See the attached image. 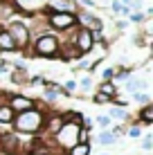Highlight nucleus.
Here are the masks:
<instances>
[{
  "label": "nucleus",
  "instance_id": "nucleus-1",
  "mask_svg": "<svg viewBox=\"0 0 153 155\" xmlns=\"http://www.w3.org/2000/svg\"><path fill=\"white\" fill-rule=\"evenodd\" d=\"M43 121H45V115L41 113L38 108H29L25 113H18L14 117L12 126L16 133H25V135H36V133L43 128Z\"/></svg>",
  "mask_w": 153,
  "mask_h": 155
},
{
  "label": "nucleus",
  "instance_id": "nucleus-2",
  "mask_svg": "<svg viewBox=\"0 0 153 155\" xmlns=\"http://www.w3.org/2000/svg\"><path fill=\"white\" fill-rule=\"evenodd\" d=\"M79 130H81V124H79V121H63L59 133L54 135L56 148L63 151V153H68L72 146H77L79 144Z\"/></svg>",
  "mask_w": 153,
  "mask_h": 155
},
{
  "label": "nucleus",
  "instance_id": "nucleus-3",
  "mask_svg": "<svg viewBox=\"0 0 153 155\" xmlns=\"http://www.w3.org/2000/svg\"><path fill=\"white\" fill-rule=\"evenodd\" d=\"M59 47H61V43L54 34H41L34 43V56L54 58V56H59Z\"/></svg>",
  "mask_w": 153,
  "mask_h": 155
},
{
  "label": "nucleus",
  "instance_id": "nucleus-4",
  "mask_svg": "<svg viewBox=\"0 0 153 155\" xmlns=\"http://www.w3.org/2000/svg\"><path fill=\"white\" fill-rule=\"evenodd\" d=\"M5 29H7V34L14 38L16 50H27V45H29V27H27V25L14 20V23H9Z\"/></svg>",
  "mask_w": 153,
  "mask_h": 155
},
{
  "label": "nucleus",
  "instance_id": "nucleus-5",
  "mask_svg": "<svg viewBox=\"0 0 153 155\" xmlns=\"http://www.w3.org/2000/svg\"><path fill=\"white\" fill-rule=\"evenodd\" d=\"M47 25H50L52 29H59V31L75 29L77 16L75 14H68V12H50V16H47Z\"/></svg>",
  "mask_w": 153,
  "mask_h": 155
},
{
  "label": "nucleus",
  "instance_id": "nucleus-6",
  "mask_svg": "<svg viewBox=\"0 0 153 155\" xmlns=\"http://www.w3.org/2000/svg\"><path fill=\"white\" fill-rule=\"evenodd\" d=\"M75 47L81 54H88V52H92V47H95V38H92V31L90 29H83V27H79L75 31Z\"/></svg>",
  "mask_w": 153,
  "mask_h": 155
},
{
  "label": "nucleus",
  "instance_id": "nucleus-7",
  "mask_svg": "<svg viewBox=\"0 0 153 155\" xmlns=\"http://www.w3.org/2000/svg\"><path fill=\"white\" fill-rule=\"evenodd\" d=\"M7 106L14 110V115L25 113V110H29V108H36L34 99L25 97V94H12V97H7Z\"/></svg>",
  "mask_w": 153,
  "mask_h": 155
},
{
  "label": "nucleus",
  "instance_id": "nucleus-8",
  "mask_svg": "<svg viewBox=\"0 0 153 155\" xmlns=\"http://www.w3.org/2000/svg\"><path fill=\"white\" fill-rule=\"evenodd\" d=\"M20 142H18V135L16 133H5L0 135V151L5 155H18L20 151Z\"/></svg>",
  "mask_w": 153,
  "mask_h": 155
},
{
  "label": "nucleus",
  "instance_id": "nucleus-9",
  "mask_svg": "<svg viewBox=\"0 0 153 155\" xmlns=\"http://www.w3.org/2000/svg\"><path fill=\"white\" fill-rule=\"evenodd\" d=\"M43 126H45V133H47V135L54 137L56 133H59V128L63 126V115H59V113L47 115V117H45V121H43Z\"/></svg>",
  "mask_w": 153,
  "mask_h": 155
},
{
  "label": "nucleus",
  "instance_id": "nucleus-10",
  "mask_svg": "<svg viewBox=\"0 0 153 155\" xmlns=\"http://www.w3.org/2000/svg\"><path fill=\"white\" fill-rule=\"evenodd\" d=\"M59 56L63 61H72V58H81V52L75 47V43H68V45L59 47Z\"/></svg>",
  "mask_w": 153,
  "mask_h": 155
},
{
  "label": "nucleus",
  "instance_id": "nucleus-11",
  "mask_svg": "<svg viewBox=\"0 0 153 155\" xmlns=\"http://www.w3.org/2000/svg\"><path fill=\"white\" fill-rule=\"evenodd\" d=\"M0 52H16V43L7 34V29H0Z\"/></svg>",
  "mask_w": 153,
  "mask_h": 155
},
{
  "label": "nucleus",
  "instance_id": "nucleus-12",
  "mask_svg": "<svg viewBox=\"0 0 153 155\" xmlns=\"http://www.w3.org/2000/svg\"><path fill=\"white\" fill-rule=\"evenodd\" d=\"M146 83L144 79H128L126 81V90H128L131 94H135V92H146Z\"/></svg>",
  "mask_w": 153,
  "mask_h": 155
},
{
  "label": "nucleus",
  "instance_id": "nucleus-13",
  "mask_svg": "<svg viewBox=\"0 0 153 155\" xmlns=\"http://www.w3.org/2000/svg\"><path fill=\"white\" fill-rule=\"evenodd\" d=\"M97 92L104 94V97H108V99H115V94H117V85H115V81H104V83H99Z\"/></svg>",
  "mask_w": 153,
  "mask_h": 155
},
{
  "label": "nucleus",
  "instance_id": "nucleus-14",
  "mask_svg": "<svg viewBox=\"0 0 153 155\" xmlns=\"http://www.w3.org/2000/svg\"><path fill=\"white\" fill-rule=\"evenodd\" d=\"M14 110L9 108L7 104H0V124H7V126H12V121H14Z\"/></svg>",
  "mask_w": 153,
  "mask_h": 155
},
{
  "label": "nucleus",
  "instance_id": "nucleus-15",
  "mask_svg": "<svg viewBox=\"0 0 153 155\" xmlns=\"http://www.w3.org/2000/svg\"><path fill=\"white\" fill-rule=\"evenodd\" d=\"M140 121H142L144 126L153 124V106H151V104H146L144 108L140 110Z\"/></svg>",
  "mask_w": 153,
  "mask_h": 155
},
{
  "label": "nucleus",
  "instance_id": "nucleus-16",
  "mask_svg": "<svg viewBox=\"0 0 153 155\" xmlns=\"http://www.w3.org/2000/svg\"><path fill=\"white\" fill-rule=\"evenodd\" d=\"M97 142L104 144V146H113V144L117 142V137H115L110 130H101V133H99V137H97Z\"/></svg>",
  "mask_w": 153,
  "mask_h": 155
},
{
  "label": "nucleus",
  "instance_id": "nucleus-17",
  "mask_svg": "<svg viewBox=\"0 0 153 155\" xmlns=\"http://www.w3.org/2000/svg\"><path fill=\"white\" fill-rule=\"evenodd\" d=\"M16 12V5L9 2V0H0V18H7Z\"/></svg>",
  "mask_w": 153,
  "mask_h": 155
},
{
  "label": "nucleus",
  "instance_id": "nucleus-18",
  "mask_svg": "<svg viewBox=\"0 0 153 155\" xmlns=\"http://www.w3.org/2000/svg\"><path fill=\"white\" fill-rule=\"evenodd\" d=\"M108 117H110V119H117V121H122V119H126V117H128V113H126V108L113 106V108H110V113H108Z\"/></svg>",
  "mask_w": 153,
  "mask_h": 155
},
{
  "label": "nucleus",
  "instance_id": "nucleus-19",
  "mask_svg": "<svg viewBox=\"0 0 153 155\" xmlns=\"http://www.w3.org/2000/svg\"><path fill=\"white\" fill-rule=\"evenodd\" d=\"M65 155H90V144H77Z\"/></svg>",
  "mask_w": 153,
  "mask_h": 155
},
{
  "label": "nucleus",
  "instance_id": "nucleus-20",
  "mask_svg": "<svg viewBox=\"0 0 153 155\" xmlns=\"http://www.w3.org/2000/svg\"><path fill=\"white\" fill-rule=\"evenodd\" d=\"M12 81H14V83H18V85H27V74H25L23 70H18V72H14V74H12Z\"/></svg>",
  "mask_w": 153,
  "mask_h": 155
},
{
  "label": "nucleus",
  "instance_id": "nucleus-21",
  "mask_svg": "<svg viewBox=\"0 0 153 155\" xmlns=\"http://www.w3.org/2000/svg\"><path fill=\"white\" fill-rule=\"evenodd\" d=\"M133 101H138V104H151V97H149V94H146V92H135L133 94Z\"/></svg>",
  "mask_w": 153,
  "mask_h": 155
},
{
  "label": "nucleus",
  "instance_id": "nucleus-22",
  "mask_svg": "<svg viewBox=\"0 0 153 155\" xmlns=\"http://www.w3.org/2000/svg\"><path fill=\"white\" fill-rule=\"evenodd\" d=\"M126 135H128V137H133V140H138V137H142V128H140L138 124H135V126H131L128 130H126Z\"/></svg>",
  "mask_w": 153,
  "mask_h": 155
},
{
  "label": "nucleus",
  "instance_id": "nucleus-23",
  "mask_svg": "<svg viewBox=\"0 0 153 155\" xmlns=\"http://www.w3.org/2000/svg\"><path fill=\"white\" fill-rule=\"evenodd\" d=\"M110 121H113V119H110L108 115H99V117H97V126H101V128H108Z\"/></svg>",
  "mask_w": 153,
  "mask_h": 155
},
{
  "label": "nucleus",
  "instance_id": "nucleus-24",
  "mask_svg": "<svg viewBox=\"0 0 153 155\" xmlns=\"http://www.w3.org/2000/svg\"><path fill=\"white\" fill-rule=\"evenodd\" d=\"M142 148H144V151H151V148H153V137L151 135H144V140H142Z\"/></svg>",
  "mask_w": 153,
  "mask_h": 155
},
{
  "label": "nucleus",
  "instance_id": "nucleus-25",
  "mask_svg": "<svg viewBox=\"0 0 153 155\" xmlns=\"http://www.w3.org/2000/svg\"><path fill=\"white\" fill-rule=\"evenodd\" d=\"M92 101H95V104H110V101H113V99H108V97H104V94H95V97H92Z\"/></svg>",
  "mask_w": 153,
  "mask_h": 155
},
{
  "label": "nucleus",
  "instance_id": "nucleus-26",
  "mask_svg": "<svg viewBox=\"0 0 153 155\" xmlns=\"http://www.w3.org/2000/svg\"><path fill=\"white\" fill-rule=\"evenodd\" d=\"M113 77H115V68H106L104 70V81H113Z\"/></svg>",
  "mask_w": 153,
  "mask_h": 155
},
{
  "label": "nucleus",
  "instance_id": "nucleus-27",
  "mask_svg": "<svg viewBox=\"0 0 153 155\" xmlns=\"http://www.w3.org/2000/svg\"><path fill=\"white\" fill-rule=\"evenodd\" d=\"M92 88V79L90 77H83L81 79V90H90Z\"/></svg>",
  "mask_w": 153,
  "mask_h": 155
},
{
  "label": "nucleus",
  "instance_id": "nucleus-28",
  "mask_svg": "<svg viewBox=\"0 0 153 155\" xmlns=\"http://www.w3.org/2000/svg\"><path fill=\"white\" fill-rule=\"evenodd\" d=\"M77 90V81H65V88H63V92H75Z\"/></svg>",
  "mask_w": 153,
  "mask_h": 155
},
{
  "label": "nucleus",
  "instance_id": "nucleus-29",
  "mask_svg": "<svg viewBox=\"0 0 153 155\" xmlns=\"http://www.w3.org/2000/svg\"><path fill=\"white\" fill-rule=\"evenodd\" d=\"M38 83H45V79L41 77V74H36V77H32V79H29V85H38Z\"/></svg>",
  "mask_w": 153,
  "mask_h": 155
},
{
  "label": "nucleus",
  "instance_id": "nucleus-30",
  "mask_svg": "<svg viewBox=\"0 0 153 155\" xmlns=\"http://www.w3.org/2000/svg\"><path fill=\"white\" fill-rule=\"evenodd\" d=\"M128 18H131V20H133V23H142V20H144V18H146V16H144V14H131V16H128Z\"/></svg>",
  "mask_w": 153,
  "mask_h": 155
},
{
  "label": "nucleus",
  "instance_id": "nucleus-31",
  "mask_svg": "<svg viewBox=\"0 0 153 155\" xmlns=\"http://www.w3.org/2000/svg\"><path fill=\"white\" fill-rule=\"evenodd\" d=\"M119 2H122V5H124V7H128V5H131V2H133V0H119Z\"/></svg>",
  "mask_w": 153,
  "mask_h": 155
},
{
  "label": "nucleus",
  "instance_id": "nucleus-32",
  "mask_svg": "<svg viewBox=\"0 0 153 155\" xmlns=\"http://www.w3.org/2000/svg\"><path fill=\"white\" fill-rule=\"evenodd\" d=\"M59 155H61V153H59Z\"/></svg>",
  "mask_w": 153,
  "mask_h": 155
}]
</instances>
